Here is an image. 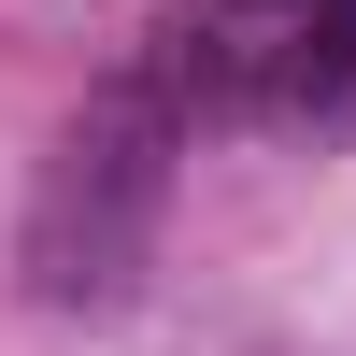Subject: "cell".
<instances>
[{"mask_svg":"<svg viewBox=\"0 0 356 356\" xmlns=\"http://www.w3.org/2000/svg\"><path fill=\"white\" fill-rule=\"evenodd\" d=\"M157 200H171V100L157 86H114L86 100V129L57 143L43 200H29V300L57 314H114L157 243Z\"/></svg>","mask_w":356,"mask_h":356,"instance_id":"cell-1","label":"cell"},{"mask_svg":"<svg viewBox=\"0 0 356 356\" xmlns=\"http://www.w3.org/2000/svg\"><path fill=\"white\" fill-rule=\"evenodd\" d=\"M356 72V0H328V29H314V57H300V86H342Z\"/></svg>","mask_w":356,"mask_h":356,"instance_id":"cell-2","label":"cell"}]
</instances>
